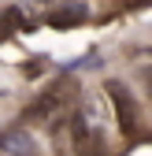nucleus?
<instances>
[{"mask_svg":"<svg viewBox=\"0 0 152 156\" xmlns=\"http://www.w3.org/2000/svg\"><path fill=\"white\" fill-rule=\"evenodd\" d=\"M71 141H74V149H78V156H100V134H97V126H93L89 119H85V112H74L71 115Z\"/></svg>","mask_w":152,"mask_h":156,"instance_id":"2","label":"nucleus"},{"mask_svg":"<svg viewBox=\"0 0 152 156\" xmlns=\"http://www.w3.org/2000/svg\"><path fill=\"white\" fill-rule=\"evenodd\" d=\"M63 93H67V89H63V82H60V86H48V89H45V93L37 97V101H33L26 112H22V119H26V123L48 119L52 112H60V108H63Z\"/></svg>","mask_w":152,"mask_h":156,"instance_id":"3","label":"nucleus"},{"mask_svg":"<svg viewBox=\"0 0 152 156\" xmlns=\"http://www.w3.org/2000/svg\"><path fill=\"white\" fill-rule=\"evenodd\" d=\"M108 101H111V108H115V123L123 126V134L130 141H137L141 138V112L134 104V97H130V89L123 82H108Z\"/></svg>","mask_w":152,"mask_h":156,"instance_id":"1","label":"nucleus"},{"mask_svg":"<svg viewBox=\"0 0 152 156\" xmlns=\"http://www.w3.org/2000/svg\"><path fill=\"white\" fill-rule=\"evenodd\" d=\"M78 19H85V8L74 4V8H67V11H52V15H48V26L63 30V26H71V23H78Z\"/></svg>","mask_w":152,"mask_h":156,"instance_id":"4","label":"nucleus"}]
</instances>
